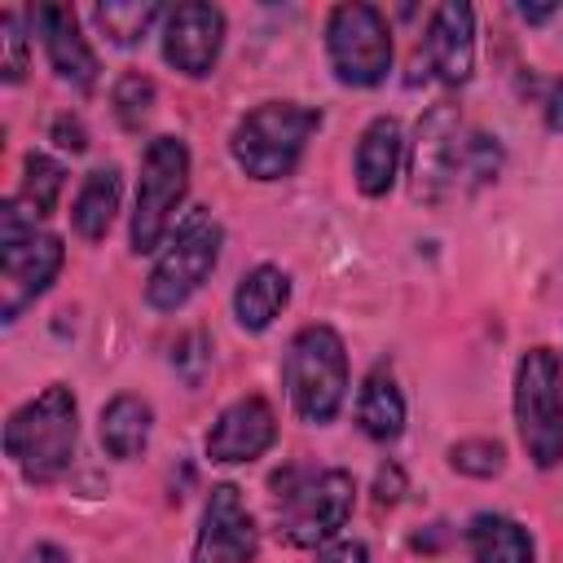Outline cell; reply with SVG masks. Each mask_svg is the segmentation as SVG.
<instances>
[{
	"label": "cell",
	"mask_w": 563,
	"mask_h": 563,
	"mask_svg": "<svg viewBox=\"0 0 563 563\" xmlns=\"http://www.w3.org/2000/svg\"><path fill=\"white\" fill-rule=\"evenodd\" d=\"M356 484L347 471L325 466V471H303L286 466L273 475V515H277V537L286 545L312 550L325 545L352 515Z\"/></svg>",
	"instance_id": "1"
},
{
	"label": "cell",
	"mask_w": 563,
	"mask_h": 563,
	"mask_svg": "<svg viewBox=\"0 0 563 563\" xmlns=\"http://www.w3.org/2000/svg\"><path fill=\"white\" fill-rule=\"evenodd\" d=\"M75 440H79V409L70 387L62 383L44 387L4 422V453L31 484H53L70 466Z\"/></svg>",
	"instance_id": "2"
},
{
	"label": "cell",
	"mask_w": 563,
	"mask_h": 563,
	"mask_svg": "<svg viewBox=\"0 0 563 563\" xmlns=\"http://www.w3.org/2000/svg\"><path fill=\"white\" fill-rule=\"evenodd\" d=\"M62 260V238L40 233L35 216L22 211V198H9L0 211V317L18 321V312L53 286Z\"/></svg>",
	"instance_id": "3"
},
{
	"label": "cell",
	"mask_w": 563,
	"mask_h": 563,
	"mask_svg": "<svg viewBox=\"0 0 563 563\" xmlns=\"http://www.w3.org/2000/svg\"><path fill=\"white\" fill-rule=\"evenodd\" d=\"M321 128V114L299 101H264L233 128V163L251 180H282L303 158L308 136Z\"/></svg>",
	"instance_id": "4"
},
{
	"label": "cell",
	"mask_w": 563,
	"mask_h": 563,
	"mask_svg": "<svg viewBox=\"0 0 563 563\" xmlns=\"http://www.w3.org/2000/svg\"><path fill=\"white\" fill-rule=\"evenodd\" d=\"M286 387L290 405L303 422L321 427L339 413L347 396V352L339 330L330 325H303L286 352Z\"/></svg>",
	"instance_id": "5"
},
{
	"label": "cell",
	"mask_w": 563,
	"mask_h": 563,
	"mask_svg": "<svg viewBox=\"0 0 563 563\" xmlns=\"http://www.w3.org/2000/svg\"><path fill=\"white\" fill-rule=\"evenodd\" d=\"M515 422L541 471L563 462V365L550 347L523 352L515 369Z\"/></svg>",
	"instance_id": "6"
},
{
	"label": "cell",
	"mask_w": 563,
	"mask_h": 563,
	"mask_svg": "<svg viewBox=\"0 0 563 563\" xmlns=\"http://www.w3.org/2000/svg\"><path fill=\"white\" fill-rule=\"evenodd\" d=\"M189 189V150L176 136H154L141 154V180H136V211H132V251L145 255L154 251L172 216Z\"/></svg>",
	"instance_id": "7"
},
{
	"label": "cell",
	"mask_w": 563,
	"mask_h": 563,
	"mask_svg": "<svg viewBox=\"0 0 563 563\" xmlns=\"http://www.w3.org/2000/svg\"><path fill=\"white\" fill-rule=\"evenodd\" d=\"M220 224L207 211H189L176 229V238L163 246L150 282H145V299L158 312H176L216 268L220 260Z\"/></svg>",
	"instance_id": "8"
},
{
	"label": "cell",
	"mask_w": 563,
	"mask_h": 563,
	"mask_svg": "<svg viewBox=\"0 0 563 563\" xmlns=\"http://www.w3.org/2000/svg\"><path fill=\"white\" fill-rule=\"evenodd\" d=\"M325 53L339 84L374 88L391 70V31L374 4H339L325 22Z\"/></svg>",
	"instance_id": "9"
},
{
	"label": "cell",
	"mask_w": 563,
	"mask_h": 563,
	"mask_svg": "<svg viewBox=\"0 0 563 563\" xmlns=\"http://www.w3.org/2000/svg\"><path fill=\"white\" fill-rule=\"evenodd\" d=\"M462 145H466V128H462V114L453 106L440 101L418 119L413 158H409V176H413V198L418 202H444V198L457 194Z\"/></svg>",
	"instance_id": "10"
},
{
	"label": "cell",
	"mask_w": 563,
	"mask_h": 563,
	"mask_svg": "<svg viewBox=\"0 0 563 563\" xmlns=\"http://www.w3.org/2000/svg\"><path fill=\"white\" fill-rule=\"evenodd\" d=\"M255 550H260V537H255V519H251L242 493L233 484H216L202 506V523H198L189 563H251Z\"/></svg>",
	"instance_id": "11"
},
{
	"label": "cell",
	"mask_w": 563,
	"mask_h": 563,
	"mask_svg": "<svg viewBox=\"0 0 563 563\" xmlns=\"http://www.w3.org/2000/svg\"><path fill=\"white\" fill-rule=\"evenodd\" d=\"M220 44H224V13L216 4L185 0L163 22V57L189 79L211 75V66L220 57Z\"/></svg>",
	"instance_id": "12"
},
{
	"label": "cell",
	"mask_w": 563,
	"mask_h": 563,
	"mask_svg": "<svg viewBox=\"0 0 563 563\" xmlns=\"http://www.w3.org/2000/svg\"><path fill=\"white\" fill-rule=\"evenodd\" d=\"M273 440H277L273 405L264 396H242L207 431V457L211 462H255L260 453L273 449Z\"/></svg>",
	"instance_id": "13"
},
{
	"label": "cell",
	"mask_w": 563,
	"mask_h": 563,
	"mask_svg": "<svg viewBox=\"0 0 563 563\" xmlns=\"http://www.w3.org/2000/svg\"><path fill=\"white\" fill-rule=\"evenodd\" d=\"M422 53H427V66L440 84H453V88L466 84L475 70V13H471V4L444 0L431 13Z\"/></svg>",
	"instance_id": "14"
},
{
	"label": "cell",
	"mask_w": 563,
	"mask_h": 563,
	"mask_svg": "<svg viewBox=\"0 0 563 563\" xmlns=\"http://www.w3.org/2000/svg\"><path fill=\"white\" fill-rule=\"evenodd\" d=\"M40 40H44V53H48V66L57 70L62 84H70L75 92H92L97 84V57L88 48V40L79 35V22H75V9L70 4H40L31 13Z\"/></svg>",
	"instance_id": "15"
},
{
	"label": "cell",
	"mask_w": 563,
	"mask_h": 563,
	"mask_svg": "<svg viewBox=\"0 0 563 563\" xmlns=\"http://www.w3.org/2000/svg\"><path fill=\"white\" fill-rule=\"evenodd\" d=\"M400 123L396 119H374L365 132H361V145H356V185L361 194L369 198H383L396 180V167H400Z\"/></svg>",
	"instance_id": "16"
},
{
	"label": "cell",
	"mask_w": 563,
	"mask_h": 563,
	"mask_svg": "<svg viewBox=\"0 0 563 563\" xmlns=\"http://www.w3.org/2000/svg\"><path fill=\"white\" fill-rule=\"evenodd\" d=\"M286 299H290V277L282 268H273V264H260V268H251L238 282V290H233V317H238L242 330L260 334V330L273 325V317L286 308Z\"/></svg>",
	"instance_id": "17"
},
{
	"label": "cell",
	"mask_w": 563,
	"mask_h": 563,
	"mask_svg": "<svg viewBox=\"0 0 563 563\" xmlns=\"http://www.w3.org/2000/svg\"><path fill=\"white\" fill-rule=\"evenodd\" d=\"M356 422L369 440H396L405 431V396L387 365H374L356 396Z\"/></svg>",
	"instance_id": "18"
},
{
	"label": "cell",
	"mask_w": 563,
	"mask_h": 563,
	"mask_svg": "<svg viewBox=\"0 0 563 563\" xmlns=\"http://www.w3.org/2000/svg\"><path fill=\"white\" fill-rule=\"evenodd\" d=\"M119 194H123V180H119V167H97L84 176L79 194H75V207H70V220L79 229V238L88 242H101L114 224V211H119Z\"/></svg>",
	"instance_id": "19"
},
{
	"label": "cell",
	"mask_w": 563,
	"mask_h": 563,
	"mask_svg": "<svg viewBox=\"0 0 563 563\" xmlns=\"http://www.w3.org/2000/svg\"><path fill=\"white\" fill-rule=\"evenodd\" d=\"M466 550L475 563H532V537L506 515H475L466 523Z\"/></svg>",
	"instance_id": "20"
},
{
	"label": "cell",
	"mask_w": 563,
	"mask_h": 563,
	"mask_svg": "<svg viewBox=\"0 0 563 563\" xmlns=\"http://www.w3.org/2000/svg\"><path fill=\"white\" fill-rule=\"evenodd\" d=\"M150 427H154V413L141 396H114L106 409H101V449L119 462L136 457L150 440Z\"/></svg>",
	"instance_id": "21"
},
{
	"label": "cell",
	"mask_w": 563,
	"mask_h": 563,
	"mask_svg": "<svg viewBox=\"0 0 563 563\" xmlns=\"http://www.w3.org/2000/svg\"><path fill=\"white\" fill-rule=\"evenodd\" d=\"M92 18H97V26L106 31L110 44H123L128 48V44L145 40L150 22L158 18V4L154 0H106V4L92 9Z\"/></svg>",
	"instance_id": "22"
},
{
	"label": "cell",
	"mask_w": 563,
	"mask_h": 563,
	"mask_svg": "<svg viewBox=\"0 0 563 563\" xmlns=\"http://www.w3.org/2000/svg\"><path fill=\"white\" fill-rule=\"evenodd\" d=\"M22 172H26V176H22V207L40 220V216H48V211L57 207L62 185H66V172H62V163H53L48 154H31Z\"/></svg>",
	"instance_id": "23"
},
{
	"label": "cell",
	"mask_w": 563,
	"mask_h": 563,
	"mask_svg": "<svg viewBox=\"0 0 563 563\" xmlns=\"http://www.w3.org/2000/svg\"><path fill=\"white\" fill-rule=\"evenodd\" d=\"M501 172V145L488 132H466L462 145V163H457V194H475L479 185H488Z\"/></svg>",
	"instance_id": "24"
},
{
	"label": "cell",
	"mask_w": 563,
	"mask_h": 563,
	"mask_svg": "<svg viewBox=\"0 0 563 563\" xmlns=\"http://www.w3.org/2000/svg\"><path fill=\"white\" fill-rule=\"evenodd\" d=\"M110 106H114V119L128 128V132H141L150 110H154V79L141 75V70H128L114 79V92H110Z\"/></svg>",
	"instance_id": "25"
},
{
	"label": "cell",
	"mask_w": 563,
	"mask_h": 563,
	"mask_svg": "<svg viewBox=\"0 0 563 563\" xmlns=\"http://www.w3.org/2000/svg\"><path fill=\"white\" fill-rule=\"evenodd\" d=\"M449 462H453V471H462V475L488 479V475H497V471L506 466V449H501L497 440H457V444L449 449Z\"/></svg>",
	"instance_id": "26"
},
{
	"label": "cell",
	"mask_w": 563,
	"mask_h": 563,
	"mask_svg": "<svg viewBox=\"0 0 563 563\" xmlns=\"http://www.w3.org/2000/svg\"><path fill=\"white\" fill-rule=\"evenodd\" d=\"M172 365H176V374H180L189 387H198L202 374H207V365H211V339H207L202 330H189V334L176 343Z\"/></svg>",
	"instance_id": "27"
},
{
	"label": "cell",
	"mask_w": 563,
	"mask_h": 563,
	"mask_svg": "<svg viewBox=\"0 0 563 563\" xmlns=\"http://www.w3.org/2000/svg\"><path fill=\"white\" fill-rule=\"evenodd\" d=\"M0 44H4V62H0V70H4V79H9V84H18V79L26 75V35H22V13H13V9H4V13H0Z\"/></svg>",
	"instance_id": "28"
},
{
	"label": "cell",
	"mask_w": 563,
	"mask_h": 563,
	"mask_svg": "<svg viewBox=\"0 0 563 563\" xmlns=\"http://www.w3.org/2000/svg\"><path fill=\"white\" fill-rule=\"evenodd\" d=\"M53 141H57L62 150L79 154V150L88 145V132H84V123H79L75 114H57V119H53Z\"/></svg>",
	"instance_id": "29"
},
{
	"label": "cell",
	"mask_w": 563,
	"mask_h": 563,
	"mask_svg": "<svg viewBox=\"0 0 563 563\" xmlns=\"http://www.w3.org/2000/svg\"><path fill=\"white\" fill-rule=\"evenodd\" d=\"M400 488H405L400 466H396V462L378 466V479H374V501H378V506H391V501H400Z\"/></svg>",
	"instance_id": "30"
},
{
	"label": "cell",
	"mask_w": 563,
	"mask_h": 563,
	"mask_svg": "<svg viewBox=\"0 0 563 563\" xmlns=\"http://www.w3.org/2000/svg\"><path fill=\"white\" fill-rule=\"evenodd\" d=\"M541 110H545V128L550 132H563V79L545 84V97H541Z\"/></svg>",
	"instance_id": "31"
},
{
	"label": "cell",
	"mask_w": 563,
	"mask_h": 563,
	"mask_svg": "<svg viewBox=\"0 0 563 563\" xmlns=\"http://www.w3.org/2000/svg\"><path fill=\"white\" fill-rule=\"evenodd\" d=\"M317 563H369V550H365L361 541H339V545H330Z\"/></svg>",
	"instance_id": "32"
},
{
	"label": "cell",
	"mask_w": 563,
	"mask_h": 563,
	"mask_svg": "<svg viewBox=\"0 0 563 563\" xmlns=\"http://www.w3.org/2000/svg\"><path fill=\"white\" fill-rule=\"evenodd\" d=\"M22 563H70L57 545H31L26 554H22Z\"/></svg>",
	"instance_id": "33"
},
{
	"label": "cell",
	"mask_w": 563,
	"mask_h": 563,
	"mask_svg": "<svg viewBox=\"0 0 563 563\" xmlns=\"http://www.w3.org/2000/svg\"><path fill=\"white\" fill-rule=\"evenodd\" d=\"M559 13V4H519V18L523 22H545V18H554Z\"/></svg>",
	"instance_id": "34"
}]
</instances>
